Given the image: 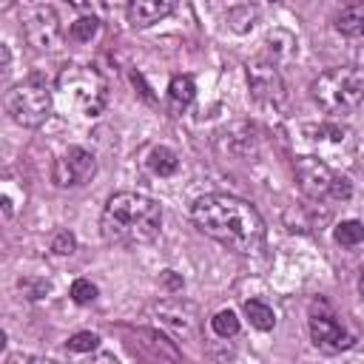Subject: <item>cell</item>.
Listing matches in <instances>:
<instances>
[{
    "mask_svg": "<svg viewBox=\"0 0 364 364\" xmlns=\"http://www.w3.org/2000/svg\"><path fill=\"white\" fill-rule=\"evenodd\" d=\"M191 219L205 236H210L233 253H250L264 239V222L259 210L250 202L230 193L199 196L191 208Z\"/></svg>",
    "mask_w": 364,
    "mask_h": 364,
    "instance_id": "6da1fadb",
    "label": "cell"
},
{
    "mask_svg": "<svg viewBox=\"0 0 364 364\" xmlns=\"http://www.w3.org/2000/svg\"><path fill=\"white\" fill-rule=\"evenodd\" d=\"M162 228V208L156 199L136 193V191H119L114 193L100 216V233L105 242L119 247H136L148 245L159 236Z\"/></svg>",
    "mask_w": 364,
    "mask_h": 364,
    "instance_id": "7a4b0ae2",
    "label": "cell"
},
{
    "mask_svg": "<svg viewBox=\"0 0 364 364\" xmlns=\"http://www.w3.org/2000/svg\"><path fill=\"white\" fill-rule=\"evenodd\" d=\"M310 91L321 111L347 114L364 102V71L355 65L327 68L313 80Z\"/></svg>",
    "mask_w": 364,
    "mask_h": 364,
    "instance_id": "3957f363",
    "label": "cell"
},
{
    "mask_svg": "<svg viewBox=\"0 0 364 364\" xmlns=\"http://www.w3.org/2000/svg\"><path fill=\"white\" fill-rule=\"evenodd\" d=\"M57 91L82 117L102 114V108L108 102V82L94 65H77V63L65 65L57 74Z\"/></svg>",
    "mask_w": 364,
    "mask_h": 364,
    "instance_id": "277c9868",
    "label": "cell"
},
{
    "mask_svg": "<svg viewBox=\"0 0 364 364\" xmlns=\"http://www.w3.org/2000/svg\"><path fill=\"white\" fill-rule=\"evenodd\" d=\"M51 102L54 100H51V91H48L43 77H28L6 94V111L23 128L43 125L51 114Z\"/></svg>",
    "mask_w": 364,
    "mask_h": 364,
    "instance_id": "5b68a950",
    "label": "cell"
},
{
    "mask_svg": "<svg viewBox=\"0 0 364 364\" xmlns=\"http://www.w3.org/2000/svg\"><path fill=\"white\" fill-rule=\"evenodd\" d=\"M296 179H299V188L304 191V196L318 199V202H341L353 191L350 182L318 156H299Z\"/></svg>",
    "mask_w": 364,
    "mask_h": 364,
    "instance_id": "8992f818",
    "label": "cell"
},
{
    "mask_svg": "<svg viewBox=\"0 0 364 364\" xmlns=\"http://www.w3.org/2000/svg\"><path fill=\"white\" fill-rule=\"evenodd\" d=\"M307 327H310V338L313 344L321 350V353H341V350H350L355 344L353 333L344 330V324L338 321V316L330 310V304L324 299L313 301L310 307V318H307Z\"/></svg>",
    "mask_w": 364,
    "mask_h": 364,
    "instance_id": "52a82bcc",
    "label": "cell"
},
{
    "mask_svg": "<svg viewBox=\"0 0 364 364\" xmlns=\"http://www.w3.org/2000/svg\"><path fill=\"white\" fill-rule=\"evenodd\" d=\"M94 173H97V156L85 148H68L54 159V168H51V179L57 188L85 185Z\"/></svg>",
    "mask_w": 364,
    "mask_h": 364,
    "instance_id": "ba28073f",
    "label": "cell"
},
{
    "mask_svg": "<svg viewBox=\"0 0 364 364\" xmlns=\"http://www.w3.org/2000/svg\"><path fill=\"white\" fill-rule=\"evenodd\" d=\"M23 37L28 40V46H34L40 51L57 48L60 40H63V28H60L57 11L51 6H34L23 17Z\"/></svg>",
    "mask_w": 364,
    "mask_h": 364,
    "instance_id": "9c48e42d",
    "label": "cell"
},
{
    "mask_svg": "<svg viewBox=\"0 0 364 364\" xmlns=\"http://www.w3.org/2000/svg\"><path fill=\"white\" fill-rule=\"evenodd\" d=\"M247 82L256 100L264 102H282L284 100V82L273 63H253L247 65Z\"/></svg>",
    "mask_w": 364,
    "mask_h": 364,
    "instance_id": "30bf717a",
    "label": "cell"
},
{
    "mask_svg": "<svg viewBox=\"0 0 364 364\" xmlns=\"http://www.w3.org/2000/svg\"><path fill=\"white\" fill-rule=\"evenodd\" d=\"M173 11L171 0H134L128 3V23L134 28H148L159 20H165Z\"/></svg>",
    "mask_w": 364,
    "mask_h": 364,
    "instance_id": "8fae6325",
    "label": "cell"
},
{
    "mask_svg": "<svg viewBox=\"0 0 364 364\" xmlns=\"http://www.w3.org/2000/svg\"><path fill=\"white\" fill-rule=\"evenodd\" d=\"M193 97H196V82H193V77L176 74V77L171 80V85H168V108H171L173 114H179V111H185V108L193 102Z\"/></svg>",
    "mask_w": 364,
    "mask_h": 364,
    "instance_id": "7c38bea8",
    "label": "cell"
},
{
    "mask_svg": "<svg viewBox=\"0 0 364 364\" xmlns=\"http://www.w3.org/2000/svg\"><path fill=\"white\" fill-rule=\"evenodd\" d=\"M336 31L347 37H364V3H350L336 14Z\"/></svg>",
    "mask_w": 364,
    "mask_h": 364,
    "instance_id": "4fadbf2b",
    "label": "cell"
},
{
    "mask_svg": "<svg viewBox=\"0 0 364 364\" xmlns=\"http://www.w3.org/2000/svg\"><path fill=\"white\" fill-rule=\"evenodd\" d=\"M148 168H151L156 176H171V173L179 168V156H176L171 148L156 145V148H151V154H148Z\"/></svg>",
    "mask_w": 364,
    "mask_h": 364,
    "instance_id": "5bb4252c",
    "label": "cell"
},
{
    "mask_svg": "<svg viewBox=\"0 0 364 364\" xmlns=\"http://www.w3.org/2000/svg\"><path fill=\"white\" fill-rule=\"evenodd\" d=\"M245 316L250 318V324H253L256 330H273V324H276L273 310H270L262 299H247V301H245Z\"/></svg>",
    "mask_w": 364,
    "mask_h": 364,
    "instance_id": "9a60e30c",
    "label": "cell"
},
{
    "mask_svg": "<svg viewBox=\"0 0 364 364\" xmlns=\"http://www.w3.org/2000/svg\"><path fill=\"white\" fill-rule=\"evenodd\" d=\"M333 236H336V242H338V245H344V247H355V245H361V242H364V225H361V222H355V219L338 222V225H336V230H333Z\"/></svg>",
    "mask_w": 364,
    "mask_h": 364,
    "instance_id": "2e32d148",
    "label": "cell"
},
{
    "mask_svg": "<svg viewBox=\"0 0 364 364\" xmlns=\"http://www.w3.org/2000/svg\"><path fill=\"white\" fill-rule=\"evenodd\" d=\"M97 31H100V20H97L94 14L80 17V20H74V23L68 26V37L77 40V43H88V40H94Z\"/></svg>",
    "mask_w": 364,
    "mask_h": 364,
    "instance_id": "e0dca14e",
    "label": "cell"
},
{
    "mask_svg": "<svg viewBox=\"0 0 364 364\" xmlns=\"http://www.w3.org/2000/svg\"><path fill=\"white\" fill-rule=\"evenodd\" d=\"M210 327H213L216 336L228 338V336H236V333H239V318H236L233 310H219V313L210 318Z\"/></svg>",
    "mask_w": 364,
    "mask_h": 364,
    "instance_id": "ac0fdd59",
    "label": "cell"
},
{
    "mask_svg": "<svg viewBox=\"0 0 364 364\" xmlns=\"http://www.w3.org/2000/svg\"><path fill=\"white\" fill-rule=\"evenodd\" d=\"M65 347H68L71 353H94V350L100 347V336H97V333H74V336L65 341Z\"/></svg>",
    "mask_w": 364,
    "mask_h": 364,
    "instance_id": "d6986e66",
    "label": "cell"
},
{
    "mask_svg": "<svg viewBox=\"0 0 364 364\" xmlns=\"http://www.w3.org/2000/svg\"><path fill=\"white\" fill-rule=\"evenodd\" d=\"M71 299H74L77 304H91V301L97 299V284H91L88 279H77V282L71 284Z\"/></svg>",
    "mask_w": 364,
    "mask_h": 364,
    "instance_id": "ffe728a7",
    "label": "cell"
},
{
    "mask_svg": "<svg viewBox=\"0 0 364 364\" xmlns=\"http://www.w3.org/2000/svg\"><path fill=\"white\" fill-rule=\"evenodd\" d=\"M74 247H77V239H74V233H68V230H60V233L54 236V242H51V250H54L57 256H68V253H74Z\"/></svg>",
    "mask_w": 364,
    "mask_h": 364,
    "instance_id": "44dd1931",
    "label": "cell"
},
{
    "mask_svg": "<svg viewBox=\"0 0 364 364\" xmlns=\"http://www.w3.org/2000/svg\"><path fill=\"white\" fill-rule=\"evenodd\" d=\"M6 364H57L54 358H43V355H23V353H14L6 358Z\"/></svg>",
    "mask_w": 364,
    "mask_h": 364,
    "instance_id": "7402d4cb",
    "label": "cell"
},
{
    "mask_svg": "<svg viewBox=\"0 0 364 364\" xmlns=\"http://www.w3.org/2000/svg\"><path fill=\"white\" fill-rule=\"evenodd\" d=\"M82 364H119V361H117L114 353H94V355H88Z\"/></svg>",
    "mask_w": 364,
    "mask_h": 364,
    "instance_id": "603a6c76",
    "label": "cell"
},
{
    "mask_svg": "<svg viewBox=\"0 0 364 364\" xmlns=\"http://www.w3.org/2000/svg\"><path fill=\"white\" fill-rule=\"evenodd\" d=\"M358 290H361V296H364V270H361V279H358Z\"/></svg>",
    "mask_w": 364,
    "mask_h": 364,
    "instance_id": "cb8c5ba5",
    "label": "cell"
}]
</instances>
